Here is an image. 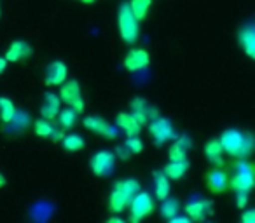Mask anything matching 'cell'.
<instances>
[{
	"label": "cell",
	"instance_id": "1",
	"mask_svg": "<svg viewBox=\"0 0 255 223\" xmlns=\"http://www.w3.org/2000/svg\"><path fill=\"white\" fill-rule=\"evenodd\" d=\"M224 153L231 157L247 159L255 150V136L250 133H243L240 129H226L219 138Z\"/></svg>",
	"mask_w": 255,
	"mask_h": 223
},
{
	"label": "cell",
	"instance_id": "2",
	"mask_svg": "<svg viewBox=\"0 0 255 223\" xmlns=\"http://www.w3.org/2000/svg\"><path fill=\"white\" fill-rule=\"evenodd\" d=\"M140 192V183L133 178H128V180H121L114 185L112 192H110L109 197V209L114 215H121L124 209L128 208L131 197Z\"/></svg>",
	"mask_w": 255,
	"mask_h": 223
},
{
	"label": "cell",
	"instance_id": "3",
	"mask_svg": "<svg viewBox=\"0 0 255 223\" xmlns=\"http://www.w3.org/2000/svg\"><path fill=\"white\" fill-rule=\"evenodd\" d=\"M117 25H119L121 39L126 44H135L140 37V25L138 19L131 12L129 4H123L119 7V14H117Z\"/></svg>",
	"mask_w": 255,
	"mask_h": 223
},
{
	"label": "cell",
	"instance_id": "4",
	"mask_svg": "<svg viewBox=\"0 0 255 223\" xmlns=\"http://www.w3.org/2000/svg\"><path fill=\"white\" fill-rule=\"evenodd\" d=\"M231 188L234 192H250L255 188V166L241 159L234 164V173L231 178Z\"/></svg>",
	"mask_w": 255,
	"mask_h": 223
},
{
	"label": "cell",
	"instance_id": "5",
	"mask_svg": "<svg viewBox=\"0 0 255 223\" xmlns=\"http://www.w3.org/2000/svg\"><path fill=\"white\" fill-rule=\"evenodd\" d=\"M128 208H129V220L133 223H138L140 220L152 215L156 204H154L152 195H149L147 192H136L128 204Z\"/></svg>",
	"mask_w": 255,
	"mask_h": 223
},
{
	"label": "cell",
	"instance_id": "6",
	"mask_svg": "<svg viewBox=\"0 0 255 223\" xmlns=\"http://www.w3.org/2000/svg\"><path fill=\"white\" fill-rule=\"evenodd\" d=\"M149 133L157 147L164 145V143L170 142V140L177 138L173 124H171L166 117H159V115L149 121Z\"/></svg>",
	"mask_w": 255,
	"mask_h": 223
},
{
	"label": "cell",
	"instance_id": "7",
	"mask_svg": "<svg viewBox=\"0 0 255 223\" xmlns=\"http://www.w3.org/2000/svg\"><path fill=\"white\" fill-rule=\"evenodd\" d=\"M60 99L67 106L74 108L77 114H81L84 110V99H82V92L79 87V82L75 80H65L60 89Z\"/></svg>",
	"mask_w": 255,
	"mask_h": 223
},
{
	"label": "cell",
	"instance_id": "8",
	"mask_svg": "<svg viewBox=\"0 0 255 223\" xmlns=\"http://www.w3.org/2000/svg\"><path fill=\"white\" fill-rule=\"evenodd\" d=\"M89 167L91 171L100 178H105L114 173L116 167V153L109 152V150H100L89 160Z\"/></svg>",
	"mask_w": 255,
	"mask_h": 223
},
{
	"label": "cell",
	"instance_id": "9",
	"mask_svg": "<svg viewBox=\"0 0 255 223\" xmlns=\"http://www.w3.org/2000/svg\"><path fill=\"white\" fill-rule=\"evenodd\" d=\"M212 201L208 199H201V197H192L191 201L185 204L184 211L192 222H201V220L208 218L210 213H212Z\"/></svg>",
	"mask_w": 255,
	"mask_h": 223
},
{
	"label": "cell",
	"instance_id": "10",
	"mask_svg": "<svg viewBox=\"0 0 255 223\" xmlns=\"http://www.w3.org/2000/svg\"><path fill=\"white\" fill-rule=\"evenodd\" d=\"M84 128L96 133V135H100V136H105V138H109V140L117 138V135H119V128H117V126H112L110 122H107L105 119L96 117V115H89V117L84 119Z\"/></svg>",
	"mask_w": 255,
	"mask_h": 223
},
{
	"label": "cell",
	"instance_id": "11",
	"mask_svg": "<svg viewBox=\"0 0 255 223\" xmlns=\"http://www.w3.org/2000/svg\"><path fill=\"white\" fill-rule=\"evenodd\" d=\"M231 178L224 169H220V166H215L208 174H206V187L212 194H222L229 188Z\"/></svg>",
	"mask_w": 255,
	"mask_h": 223
},
{
	"label": "cell",
	"instance_id": "12",
	"mask_svg": "<svg viewBox=\"0 0 255 223\" xmlns=\"http://www.w3.org/2000/svg\"><path fill=\"white\" fill-rule=\"evenodd\" d=\"M68 77V68L63 61H53L46 67V74H44V82L49 87H56L61 85Z\"/></svg>",
	"mask_w": 255,
	"mask_h": 223
},
{
	"label": "cell",
	"instance_id": "13",
	"mask_svg": "<svg viewBox=\"0 0 255 223\" xmlns=\"http://www.w3.org/2000/svg\"><path fill=\"white\" fill-rule=\"evenodd\" d=\"M150 54L145 49H131L124 58V68L128 72H142L149 67Z\"/></svg>",
	"mask_w": 255,
	"mask_h": 223
},
{
	"label": "cell",
	"instance_id": "14",
	"mask_svg": "<svg viewBox=\"0 0 255 223\" xmlns=\"http://www.w3.org/2000/svg\"><path fill=\"white\" fill-rule=\"evenodd\" d=\"M131 114L135 115V119L142 126L149 124L150 119L159 115L157 114V110L152 108V106H149V103H147L145 98H142V96H136V98L131 101Z\"/></svg>",
	"mask_w": 255,
	"mask_h": 223
},
{
	"label": "cell",
	"instance_id": "15",
	"mask_svg": "<svg viewBox=\"0 0 255 223\" xmlns=\"http://www.w3.org/2000/svg\"><path fill=\"white\" fill-rule=\"evenodd\" d=\"M32 54H33V49L28 42H25V40H14V42L7 47L4 58L7 60V63H18V61L28 60Z\"/></svg>",
	"mask_w": 255,
	"mask_h": 223
},
{
	"label": "cell",
	"instance_id": "16",
	"mask_svg": "<svg viewBox=\"0 0 255 223\" xmlns=\"http://www.w3.org/2000/svg\"><path fill=\"white\" fill-rule=\"evenodd\" d=\"M60 106H61V99L60 94H54V92H46L44 96L42 106H40V115L47 121H54L60 114Z\"/></svg>",
	"mask_w": 255,
	"mask_h": 223
},
{
	"label": "cell",
	"instance_id": "17",
	"mask_svg": "<svg viewBox=\"0 0 255 223\" xmlns=\"http://www.w3.org/2000/svg\"><path fill=\"white\" fill-rule=\"evenodd\" d=\"M116 126L119 129H123L128 136H138L142 131V124L135 119V115L129 114V112H123V114L117 115Z\"/></svg>",
	"mask_w": 255,
	"mask_h": 223
},
{
	"label": "cell",
	"instance_id": "18",
	"mask_svg": "<svg viewBox=\"0 0 255 223\" xmlns=\"http://www.w3.org/2000/svg\"><path fill=\"white\" fill-rule=\"evenodd\" d=\"M191 147H192L191 138H187V136H177L175 143L170 147L168 157H170V160H187V152Z\"/></svg>",
	"mask_w": 255,
	"mask_h": 223
},
{
	"label": "cell",
	"instance_id": "19",
	"mask_svg": "<svg viewBox=\"0 0 255 223\" xmlns=\"http://www.w3.org/2000/svg\"><path fill=\"white\" fill-rule=\"evenodd\" d=\"M240 44L243 51L255 60V25H247L240 30Z\"/></svg>",
	"mask_w": 255,
	"mask_h": 223
},
{
	"label": "cell",
	"instance_id": "20",
	"mask_svg": "<svg viewBox=\"0 0 255 223\" xmlns=\"http://www.w3.org/2000/svg\"><path fill=\"white\" fill-rule=\"evenodd\" d=\"M205 155L213 166H224V149L219 140H208L206 142Z\"/></svg>",
	"mask_w": 255,
	"mask_h": 223
},
{
	"label": "cell",
	"instance_id": "21",
	"mask_svg": "<svg viewBox=\"0 0 255 223\" xmlns=\"http://www.w3.org/2000/svg\"><path fill=\"white\" fill-rule=\"evenodd\" d=\"M171 192V185H170V178L164 173H154V195L159 201H164L166 197H170Z\"/></svg>",
	"mask_w": 255,
	"mask_h": 223
},
{
	"label": "cell",
	"instance_id": "22",
	"mask_svg": "<svg viewBox=\"0 0 255 223\" xmlns=\"http://www.w3.org/2000/svg\"><path fill=\"white\" fill-rule=\"evenodd\" d=\"M187 169H189L187 160H170V162L164 166L163 173L166 174L171 181V180H180V178H184L185 174H187Z\"/></svg>",
	"mask_w": 255,
	"mask_h": 223
},
{
	"label": "cell",
	"instance_id": "23",
	"mask_svg": "<svg viewBox=\"0 0 255 223\" xmlns=\"http://www.w3.org/2000/svg\"><path fill=\"white\" fill-rule=\"evenodd\" d=\"M5 126H7L9 133H23L30 126V115L26 112H23V110H16L12 121L7 122Z\"/></svg>",
	"mask_w": 255,
	"mask_h": 223
},
{
	"label": "cell",
	"instance_id": "24",
	"mask_svg": "<svg viewBox=\"0 0 255 223\" xmlns=\"http://www.w3.org/2000/svg\"><path fill=\"white\" fill-rule=\"evenodd\" d=\"M53 206L49 204V202H37V204L32 206V218L35 220V222H47V220L51 218V215H53Z\"/></svg>",
	"mask_w": 255,
	"mask_h": 223
},
{
	"label": "cell",
	"instance_id": "25",
	"mask_svg": "<svg viewBox=\"0 0 255 223\" xmlns=\"http://www.w3.org/2000/svg\"><path fill=\"white\" fill-rule=\"evenodd\" d=\"M129 7H131V12L135 14V18L138 21H142V19L147 18L150 7H152V0H131Z\"/></svg>",
	"mask_w": 255,
	"mask_h": 223
},
{
	"label": "cell",
	"instance_id": "26",
	"mask_svg": "<svg viewBox=\"0 0 255 223\" xmlns=\"http://www.w3.org/2000/svg\"><path fill=\"white\" fill-rule=\"evenodd\" d=\"M16 106L14 103L11 101L9 98H4V96H0V121L4 122V124H7V122L12 121V117H14L16 114Z\"/></svg>",
	"mask_w": 255,
	"mask_h": 223
},
{
	"label": "cell",
	"instance_id": "27",
	"mask_svg": "<svg viewBox=\"0 0 255 223\" xmlns=\"http://www.w3.org/2000/svg\"><path fill=\"white\" fill-rule=\"evenodd\" d=\"M58 122H60V128L63 129H72L77 122V112L74 108H65V110H60V114H58Z\"/></svg>",
	"mask_w": 255,
	"mask_h": 223
},
{
	"label": "cell",
	"instance_id": "28",
	"mask_svg": "<svg viewBox=\"0 0 255 223\" xmlns=\"http://www.w3.org/2000/svg\"><path fill=\"white\" fill-rule=\"evenodd\" d=\"M161 216L166 220H170L171 216H175L178 211H180V202L178 199H173V197H166L161 204Z\"/></svg>",
	"mask_w": 255,
	"mask_h": 223
},
{
	"label": "cell",
	"instance_id": "29",
	"mask_svg": "<svg viewBox=\"0 0 255 223\" xmlns=\"http://www.w3.org/2000/svg\"><path fill=\"white\" fill-rule=\"evenodd\" d=\"M63 143V149L67 152H79V150L84 149V138L81 135H67L61 140Z\"/></svg>",
	"mask_w": 255,
	"mask_h": 223
},
{
	"label": "cell",
	"instance_id": "30",
	"mask_svg": "<svg viewBox=\"0 0 255 223\" xmlns=\"http://www.w3.org/2000/svg\"><path fill=\"white\" fill-rule=\"evenodd\" d=\"M53 121H47V119H39V121L33 122V131H35L37 136H40V138H51V135H53Z\"/></svg>",
	"mask_w": 255,
	"mask_h": 223
},
{
	"label": "cell",
	"instance_id": "31",
	"mask_svg": "<svg viewBox=\"0 0 255 223\" xmlns=\"http://www.w3.org/2000/svg\"><path fill=\"white\" fill-rule=\"evenodd\" d=\"M124 145L131 150L133 155H135V153H140L143 150V143H142V140H140L138 136H128V140L124 142Z\"/></svg>",
	"mask_w": 255,
	"mask_h": 223
},
{
	"label": "cell",
	"instance_id": "32",
	"mask_svg": "<svg viewBox=\"0 0 255 223\" xmlns=\"http://www.w3.org/2000/svg\"><path fill=\"white\" fill-rule=\"evenodd\" d=\"M133 153H131V150L128 149L126 145H121V147H117L116 149V157L117 159H123V160H128L129 157H131Z\"/></svg>",
	"mask_w": 255,
	"mask_h": 223
},
{
	"label": "cell",
	"instance_id": "33",
	"mask_svg": "<svg viewBox=\"0 0 255 223\" xmlns=\"http://www.w3.org/2000/svg\"><path fill=\"white\" fill-rule=\"evenodd\" d=\"M248 204V194L247 192H236V206L240 209H245Z\"/></svg>",
	"mask_w": 255,
	"mask_h": 223
},
{
	"label": "cell",
	"instance_id": "34",
	"mask_svg": "<svg viewBox=\"0 0 255 223\" xmlns=\"http://www.w3.org/2000/svg\"><path fill=\"white\" fill-rule=\"evenodd\" d=\"M241 222L243 223H255V209H247L241 215Z\"/></svg>",
	"mask_w": 255,
	"mask_h": 223
},
{
	"label": "cell",
	"instance_id": "35",
	"mask_svg": "<svg viewBox=\"0 0 255 223\" xmlns=\"http://www.w3.org/2000/svg\"><path fill=\"white\" fill-rule=\"evenodd\" d=\"M63 128H60V126H54V129H53V135H51V140H53V142H61V140H63Z\"/></svg>",
	"mask_w": 255,
	"mask_h": 223
},
{
	"label": "cell",
	"instance_id": "36",
	"mask_svg": "<svg viewBox=\"0 0 255 223\" xmlns=\"http://www.w3.org/2000/svg\"><path fill=\"white\" fill-rule=\"evenodd\" d=\"M170 222H171V223H189V222H191V218H189L187 215H185V216H180V215L177 213L175 216H171Z\"/></svg>",
	"mask_w": 255,
	"mask_h": 223
},
{
	"label": "cell",
	"instance_id": "37",
	"mask_svg": "<svg viewBox=\"0 0 255 223\" xmlns=\"http://www.w3.org/2000/svg\"><path fill=\"white\" fill-rule=\"evenodd\" d=\"M5 68H7V60H5L4 56H0V75L4 74Z\"/></svg>",
	"mask_w": 255,
	"mask_h": 223
},
{
	"label": "cell",
	"instance_id": "38",
	"mask_svg": "<svg viewBox=\"0 0 255 223\" xmlns=\"http://www.w3.org/2000/svg\"><path fill=\"white\" fill-rule=\"evenodd\" d=\"M109 223H123V218H119V216H110L109 218Z\"/></svg>",
	"mask_w": 255,
	"mask_h": 223
},
{
	"label": "cell",
	"instance_id": "39",
	"mask_svg": "<svg viewBox=\"0 0 255 223\" xmlns=\"http://www.w3.org/2000/svg\"><path fill=\"white\" fill-rule=\"evenodd\" d=\"M5 183H7V181H5V176L2 173H0V188H4Z\"/></svg>",
	"mask_w": 255,
	"mask_h": 223
},
{
	"label": "cell",
	"instance_id": "40",
	"mask_svg": "<svg viewBox=\"0 0 255 223\" xmlns=\"http://www.w3.org/2000/svg\"><path fill=\"white\" fill-rule=\"evenodd\" d=\"M82 4H93V2H95V0H81Z\"/></svg>",
	"mask_w": 255,
	"mask_h": 223
}]
</instances>
